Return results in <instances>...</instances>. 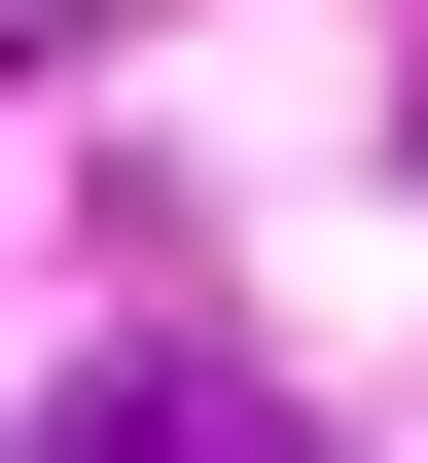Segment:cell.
Here are the masks:
<instances>
[{"label": "cell", "mask_w": 428, "mask_h": 463, "mask_svg": "<svg viewBox=\"0 0 428 463\" xmlns=\"http://www.w3.org/2000/svg\"><path fill=\"white\" fill-rule=\"evenodd\" d=\"M0 36H36V0H0Z\"/></svg>", "instance_id": "7a4b0ae2"}, {"label": "cell", "mask_w": 428, "mask_h": 463, "mask_svg": "<svg viewBox=\"0 0 428 463\" xmlns=\"http://www.w3.org/2000/svg\"><path fill=\"white\" fill-rule=\"evenodd\" d=\"M393 143H428V108H393Z\"/></svg>", "instance_id": "3957f363"}, {"label": "cell", "mask_w": 428, "mask_h": 463, "mask_svg": "<svg viewBox=\"0 0 428 463\" xmlns=\"http://www.w3.org/2000/svg\"><path fill=\"white\" fill-rule=\"evenodd\" d=\"M36 463H321V428H286V392H250V356H108V392H71Z\"/></svg>", "instance_id": "6da1fadb"}]
</instances>
